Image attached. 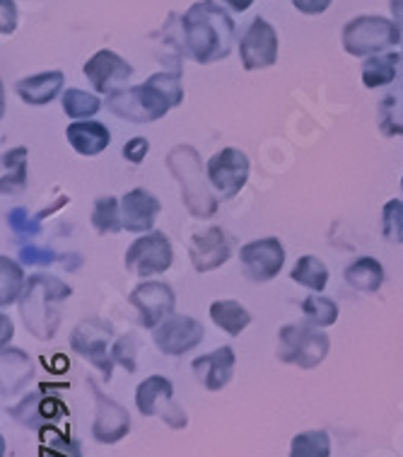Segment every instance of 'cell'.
<instances>
[{
	"instance_id": "1",
	"label": "cell",
	"mask_w": 403,
	"mask_h": 457,
	"mask_svg": "<svg viewBox=\"0 0 403 457\" xmlns=\"http://www.w3.org/2000/svg\"><path fill=\"white\" fill-rule=\"evenodd\" d=\"M181 32L186 54L206 66L230 56L237 29L223 5L215 0H198L181 17Z\"/></svg>"
},
{
	"instance_id": "2",
	"label": "cell",
	"mask_w": 403,
	"mask_h": 457,
	"mask_svg": "<svg viewBox=\"0 0 403 457\" xmlns=\"http://www.w3.org/2000/svg\"><path fill=\"white\" fill-rule=\"evenodd\" d=\"M181 102H184V87H181L179 71L174 73L162 71V73L150 75L143 85L121 87L107 95L109 112L133 124H150V121L167 117V112L179 107Z\"/></svg>"
},
{
	"instance_id": "3",
	"label": "cell",
	"mask_w": 403,
	"mask_h": 457,
	"mask_svg": "<svg viewBox=\"0 0 403 457\" xmlns=\"http://www.w3.org/2000/svg\"><path fill=\"white\" fill-rule=\"evenodd\" d=\"M70 286L56 276H32L20 298V312L25 327L37 339L49 341L61 325V305L70 298Z\"/></svg>"
},
{
	"instance_id": "4",
	"label": "cell",
	"mask_w": 403,
	"mask_h": 457,
	"mask_svg": "<svg viewBox=\"0 0 403 457\" xmlns=\"http://www.w3.org/2000/svg\"><path fill=\"white\" fill-rule=\"evenodd\" d=\"M167 167L179 182L181 201L193 218H213L218 211V199L213 196V187L203 177V160L193 145H174L167 153Z\"/></svg>"
},
{
	"instance_id": "5",
	"label": "cell",
	"mask_w": 403,
	"mask_h": 457,
	"mask_svg": "<svg viewBox=\"0 0 403 457\" xmlns=\"http://www.w3.org/2000/svg\"><path fill=\"white\" fill-rule=\"evenodd\" d=\"M341 42H343V49L355 59L374 56V54H382L384 49H391L401 42V27L387 17L360 15L353 17L343 27Z\"/></svg>"
},
{
	"instance_id": "6",
	"label": "cell",
	"mask_w": 403,
	"mask_h": 457,
	"mask_svg": "<svg viewBox=\"0 0 403 457\" xmlns=\"http://www.w3.org/2000/svg\"><path fill=\"white\" fill-rule=\"evenodd\" d=\"M329 337L314 325H285L278 332V358L290 366L312 370L329 353Z\"/></svg>"
},
{
	"instance_id": "7",
	"label": "cell",
	"mask_w": 403,
	"mask_h": 457,
	"mask_svg": "<svg viewBox=\"0 0 403 457\" xmlns=\"http://www.w3.org/2000/svg\"><path fill=\"white\" fill-rule=\"evenodd\" d=\"M136 407L143 416H157L169 428H184L189 424L186 409L174 402V385L165 375H150L136 390Z\"/></svg>"
},
{
	"instance_id": "8",
	"label": "cell",
	"mask_w": 403,
	"mask_h": 457,
	"mask_svg": "<svg viewBox=\"0 0 403 457\" xmlns=\"http://www.w3.org/2000/svg\"><path fill=\"white\" fill-rule=\"evenodd\" d=\"M174 252L165 233H143V237L133 242L126 250L124 264L133 276L148 278V276L165 274L172 266Z\"/></svg>"
},
{
	"instance_id": "9",
	"label": "cell",
	"mask_w": 403,
	"mask_h": 457,
	"mask_svg": "<svg viewBox=\"0 0 403 457\" xmlns=\"http://www.w3.org/2000/svg\"><path fill=\"white\" fill-rule=\"evenodd\" d=\"M208 182L223 201L234 199L249 179V158L239 148H223L208 160Z\"/></svg>"
},
{
	"instance_id": "10",
	"label": "cell",
	"mask_w": 403,
	"mask_h": 457,
	"mask_svg": "<svg viewBox=\"0 0 403 457\" xmlns=\"http://www.w3.org/2000/svg\"><path fill=\"white\" fill-rule=\"evenodd\" d=\"M87 387L92 390V397H95V421H92V436L95 441L104 443V445H111V443H119L124 436H128L131 431V414L124 404H119L111 397H107L104 392L99 390V385L87 378Z\"/></svg>"
},
{
	"instance_id": "11",
	"label": "cell",
	"mask_w": 403,
	"mask_h": 457,
	"mask_svg": "<svg viewBox=\"0 0 403 457\" xmlns=\"http://www.w3.org/2000/svg\"><path fill=\"white\" fill-rule=\"evenodd\" d=\"M128 303L138 310V322L145 329H155L165 322L167 317L174 315L177 295L172 286L162 281H143L136 286L128 295Z\"/></svg>"
},
{
	"instance_id": "12",
	"label": "cell",
	"mask_w": 403,
	"mask_h": 457,
	"mask_svg": "<svg viewBox=\"0 0 403 457\" xmlns=\"http://www.w3.org/2000/svg\"><path fill=\"white\" fill-rule=\"evenodd\" d=\"M109 339H111V327L102 320H85L75 327L70 334V349L87 358L92 366L99 368L107 380H111V368L114 358H109Z\"/></svg>"
},
{
	"instance_id": "13",
	"label": "cell",
	"mask_w": 403,
	"mask_h": 457,
	"mask_svg": "<svg viewBox=\"0 0 403 457\" xmlns=\"http://www.w3.org/2000/svg\"><path fill=\"white\" fill-rule=\"evenodd\" d=\"M239 262L249 281H273L285 264V247L280 245L278 237H261L242 247Z\"/></svg>"
},
{
	"instance_id": "14",
	"label": "cell",
	"mask_w": 403,
	"mask_h": 457,
	"mask_svg": "<svg viewBox=\"0 0 403 457\" xmlns=\"http://www.w3.org/2000/svg\"><path fill=\"white\" fill-rule=\"evenodd\" d=\"M239 56L244 71L271 68L278 61V34L271 22H266L264 17H256L239 42Z\"/></svg>"
},
{
	"instance_id": "15",
	"label": "cell",
	"mask_w": 403,
	"mask_h": 457,
	"mask_svg": "<svg viewBox=\"0 0 403 457\" xmlns=\"http://www.w3.org/2000/svg\"><path fill=\"white\" fill-rule=\"evenodd\" d=\"M203 325L189 315H172L167 317L165 322L155 327V346L167 356H181V353H189L203 341Z\"/></svg>"
},
{
	"instance_id": "16",
	"label": "cell",
	"mask_w": 403,
	"mask_h": 457,
	"mask_svg": "<svg viewBox=\"0 0 403 457\" xmlns=\"http://www.w3.org/2000/svg\"><path fill=\"white\" fill-rule=\"evenodd\" d=\"M83 73L99 95H111V92L121 90L128 83L133 75V66L126 59H121L116 51L102 49L85 63Z\"/></svg>"
},
{
	"instance_id": "17",
	"label": "cell",
	"mask_w": 403,
	"mask_h": 457,
	"mask_svg": "<svg viewBox=\"0 0 403 457\" xmlns=\"http://www.w3.org/2000/svg\"><path fill=\"white\" fill-rule=\"evenodd\" d=\"M232 254V242L223 228H208L203 233H196L191 237L189 257L191 264L198 274L215 271L218 266H223Z\"/></svg>"
},
{
	"instance_id": "18",
	"label": "cell",
	"mask_w": 403,
	"mask_h": 457,
	"mask_svg": "<svg viewBox=\"0 0 403 457\" xmlns=\"http://www.w3.org/2000/svg\"><path fill=\"white\" fill-rule=\"evenodd\" d=\"M234 363H237L234 351L230 346H220V349L210 351L206 356L193 358L191 368H193V375H196L198 383L203 385L206 390L218 392L232 380Z\"/></svg>"
},
{
	"instance_id": "19",
	"label": "cell",
	"mask_w": 403,
	"mask_h": 457,
	"mask_svg": "<svg viewBox=\"0 0 403 457\" xmlns=\"http://www.w3.org/2000/svg\"><path fill=\"white\" fill-rule=\"evenodd\" d=\"M162 211V204L145 189H131L121 199V216H124V230L128 233H150L157 216Z\"/></svg>"
},
{
	"instance_id": "20",
	"label": "cell",
	"mask_w": 403,
	"mask_h": 457,
	"mask_svg": "<svg viewBox=\"0 0 403 457\" xmlns=\"http://www.w3.org/2000/svg\"><path fill=\"white\" fill-rule=\"evenodd\" d=\"M63 83H66V78H63L61 71H49V73L22 78V80L15 85V92L20 95V100L25 102V104L42 107V104H49L51 100H56L58 95H61V90H63Z\"/></svg>"
},
{
	"instance_id": "21",
	"label": "cell",
	"mask_w": 403,
	"mask_h": 457,
	"mask_svg": "<svg viewBox=\"0 0 403 457\" xmlns=\"http://www.w3.org/2000/svg\"><path fill=\"white\" fill-rule=\"evenodd\" d=\"M66 138L75 153H80L85 158H95L102 150H107L111 143V133L99 121H73L66 129Z\"/></svg>"
},
{
	"instance_id": "22",
	"label": "cell",
	"mask_w": 403,
	"mask_h": 457,
	"mask_svg": "<svg viewBox=\"0 0 403 457\" xmlns=\"http://www.w3.org/2000/svg\"><path fill=\"white\" fill-rule=\"evenodd\" d=\"M32 378V363L25 351L3 346V395L22 390Z\"/></svg>"
},
{
	"instance_id": "23",
	"label": "cell",
	"mask_w": 403,
	"mask_h": 457,
	"mask_svg": "<svg viewBox=\"0 0 403 457\" xmlns=\"http://www.w3.org/2000/svg\"><path fill=\"white\" fill-rule=\"evenodd\" d=\"M346 281L353 291L377 293L384 283V266L374 257L355 259L346 269Z\"/></svg>"
},
{
	"instance_id": "24",
	"label": "cell",
	"mask_w": 403,
	"mask_h": 457,
	"mask_svg": "<svg viewBox=\"0 0 403 457\" xmlns=\"http://www.w3.org/2000/svg\"><path fill=\"white\" fill-rule=\"evenodd\" d=\"M399 63L401 56L399 54H374L370 59L362 63V83L365 87H384V85L394 83L396 73H399Z\"/></svg>"
},
{
	"instance_id": "25",
	"label": "cell",
	"mask_w": 403,
	"mask_h": 457,
	"mask_svg": "<svg viewBox=\"0 0 403 457\" xmlns=\"http://www.w3.org/2000/svg\"><path fill=\"white\" fill-rule=\"evenodd\" d=\"M210 317H213V322L223 332L232 334V337H237L251 325V315H249V310L244 305H239L237 300H215L213 305H210Z\"/></svg>"
},
{
	"instance_id": "26",
	"label": "cell",
	"mask_w": 403,
	"mask_h": 457,
	"mask_svg": "<svg viewBox=\"0 0 403 457\" xmlns=\"http://www.w3.org/2000/svg\"><path fill=\"white\" fill-rule=\"evenodd\" d=\"M290 278L309 288V291L321 293L326 288V283H329V269H326V264L319 257L305 254V257L297 259V264L290 271Z\"/></svg>"
},
{
	"instance_id": "27",
	"label": "cell",
	"mask_w": 403,
	"mask_h": 457,
	"mask_svg": "<svg viewBox=\"0 0 403 457\" xmlns=\"http://www.w3.org/2000/svg\"><path fill=\"white\" fill-rule=\"evenodd\" d=\"M25 286L27 281L22 266L3 254V257H0V305L8 308L15 300L22 298Z\"/></svg>"
},
{
	"instance_id": "28",
	"label": "cell",
	"mask_w": 403,
	"mask_h": 457,
	"mask_svg": "<svg viewBox=\"0 0 403 457\" xmlns=\"http://www.w3.org/2000/svg\"><path fill=\"white\" fill-rule=\"evenodd\" d=\"M3 194H17L27 187V148H12L3 155Z\"/></svg>"
},
{
	"instance_id": "29",
	"label": "cell",
	"mask_w": 403,
	"mask_h": 457,
	"mask_svg": "<svg viewBox=\"0 0 403 457\" xmlns=\"http://www.w3.org/2000/svg\"><path fill=\"white\" fill-rule=\"evenodd\" d=\"M92 225L99 235H114L124 230L121 204L114 196H99L92 208Z\"/></svg>"
},
{
	"instance_id": "30",
	"label": "cell",
	"mask_w": 403,
	"mask_h": 457,
	"mask_svg": "<svg viewBox=\"0 0 403 457\" xmlns=\"http://www.w3.org/2000/svg\"><path fill=\"white\" fill-rule=\"evenodd\" d=\"M290 457H331V438L326 431L297 433L290 443Z\"/></svg>"
},
{
	"instance_id": "31",
	"label": "cell",
	"mask_w": 403,
	"mask_h": 457,
	"mask_svg": "<svg viewBox=\"0 0 403 457\" xmlns=\"http://www.w3.org/2000/svg\"><path fill=\"white\" fill-rule=\"evenodd\" d=\"M44 395L42 392H29L20 404L8 409V414L20 421L22 426H29V428H42V426L49 424V414L42 411Z\"/></svg>"
},
{
	"instance_id": "32",
	"label": "cell",
	"mask_w": 403,
	"mask_h": 457,
	"mask_svg": "<svg viewBox=\"0 0 403 457\" xmlns=\"http://www.w3.org/2000/svg\"><path fill=\"white\" fill-rule=\"evenodd\" d=\"M379 129L384 136H403V90L387 95L379 104Z\"/></svg>"
},
{
	"instance_id": "33",
	"label": "cell",
	"mask_w": 403,
	"mask_h": 457,
	"mask_svg": "<svg viewBox=\"0 0 403 457\" xmlns=\"http://www.w3.org/2000/svg\"><path fill=\"white\" fill-rule=\"evenodd\" d=\"M302 315L309 325L319 327H331L336 325L338 320V305L331 298H324V295H309V298L302 300Z\"/></svg>"
},
{
	"instance_id": "34",
	"label": "cell",
	"mask_w": 403,
	"mask_h": 457,
	"mask_svg": "<svg viewBox=\"0 0 403 457\" xmlns=\"http://www.w3.org/2000/svg\"><path fill=\"white\" fill-rule=\"evenodd\" d=\"M63 112H66L68 117L75 119V121H80V119H90L97 114L99 109H102V102L99 97L90 95V92H83V90H70L63 92Z\"/></svg>"
},
{
	"instance_id": "35",
	"label": "cell",
	"mask_w": 403,
	"mask_h": 457,
	"mask_svg": "<svg viewBox=\"0 0 403 457\" xmlns=\"http://www.w3.org/2000/svg\"><path fill=\"white\" fill-rule=\"evenodd\" d=\"M382 235L384 240L403 245V201L391 199L382 211Z\"/></svg>"
},
{
	"instance_id": "36",
	"label": "cell",
	"mask_w": 403,
	"mask_h": 457,
	"mask_svg": "<svg viewBox=\"0 0 403 457\" xmlns=\"http://www.w3.org/2000/svg\"><path fill=\"white\" fill-rule=\"evenodd\" d=\"M42 457H83V450H80V443L75 438L63 436L56 428H49V441L44 445Z\"/></svg>"
},
{
	"instance_id": "37",
	"label": "cell",
	"mask_w": 403,
	"mask_h": 457,
	"mask_svg": "<svg viewBox=\"0 0 403 457\" xmlns=\"http://www.w3.org/2000/svg\"><path fill=\"white\" fill-rule=\"evenodd\" d=\"M8 225L17 237H37V235L42 233L39 218L29 216L27 208H12L8 213Z\"/></svg>"
},
{
	"instance_id": "38",
	"label": "cell",
	"mask_w": 403,
	"mask_h": 457,
	"mask_svg": "<svg viewBox=\"0 0 403 457\" xmlns=\"http://www.w3.org/2000/svg\"><path fill=\"white\" fill-rule=\"evenodd\" d=\"M136 353H138V346H136V339H133V337H121V339L114 344V349H111L114 363L124 366L128 373L136 370Z\"/></svg>"
},
{
	"instance_id": "39",
	"label": "cell",
	"mask_w": 403,
	"mask_h": 457,
	"mask_svg": "<svg viewBox=\"0 0 403 457\" xmlns=\"http://www.w3.org/2000/svg\"><path fill=\"white\" fill-rule=\"evenodd\" d=\"M20 262L29 266H49L56 262V254L51 250H44V247H25L20 252Z\"/></svg>"
},
{
	"instance_id": "40",
	"label": "cell",
	"mask_w": 403,
	"mask_h": 457,
	"mask_svg": "<svg viewBox=\"0 0 403 457\" xmlns=\"http://www.w3.org/2000/svg\"><path fill=\"white\" fill-rule=\"evenodd\" d=\"M148 150H150L148 138L136 136V138H131V141L124 145V158L128 160V162H133V165H138V162H143V160H145Z\"/></svg>"
},
{
	"instance_id": "41",
	"label": "cell",
	"mask_w": 403,
	"mask_h": 457,
	"mask_svg": "<svg viewBox=\"0 0 403 457\" xmlns=\"http://www.w3.org/2000/svg\"><path fill=\"white\" fill-rule=\"evenodd\" d=\"M0 10H3V20H0V32L12 34L17 27V10L12 0H0Z\"/></svg>"
},
{
	"instance_id": "42",
	"label": "cell",
	"mask_w": 403,
	"mask_h": 457,
	"mask_svg": "<svg viewBox=\"0 0 403 457\" xmlns=\"http://www.w3.org/2000/svg\"><path fill=\"white\" fill-rule=\"evenodd\" d=\"M333 0H292V5H295L300 12H305V15H321V12H326L329 5Z\"/></svg>"
},
{
	"instance_id": "43",
	"label": "cell",
	"mask_w": 403,
	"mask_h": 457,
	"mask_svg": "<svg viewBox=\"0 0 403 457\" xmlns=\"http://www.w3.org/2000/svg\"><path fill=\"white\" fill-rule=\"evenodd\" d=\"M391 3V15H394V22L403 29V0H389Z\"/></svg>"
},
{
	"instance_id": "44",
	"label": "cell",
	"mask_w": 403,
	"mask_h": 457,
	"mask_svg": "<svg viewBox=\"0 0 403 457\" xmlns=\"http://www.w3.org/2000/svg\"><path fill=\"white\" fill-rule=\"evenodd\" d=\"M223 3L225 5H230L234 12H244V10L251 8V3H254V0H223Z\"/></svg>"
},
{
	"instance_id": "45",
	"label": "cell",
	"mask_w": 403,
	"mask_h": 457,
	"mask_svg": "<svg viewBox=\"0 0 403 457\" xmlns=\"http://www.w3.org/2000/svg\"><path fill=\"white\" fill-rule=\"evenodd\" d=\"M401 192H403V177H401Z\"/></svg>"
}]
</instances>
